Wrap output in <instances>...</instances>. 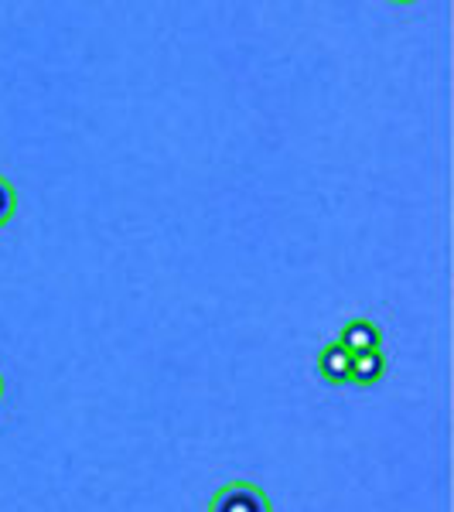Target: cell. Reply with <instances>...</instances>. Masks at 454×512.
Listing matches in <instances>:
<instances>
[{
    "label": "cell",
    "instance_id": "obj_1",
    "mask_svg": "<svg viewBox=\"0 0 454 512\" xmlns=\"http://www.w3.org/2000/svg\"><path fill=\"white\" fill-rule=\"evenodd\" d=\"M209 512H274L267 492L250 482H229L212 495Z\"/></svg>",
    "mask_w": 454,
    "mask_h": 512
},
{
    "label": "cell",
    "instance_id": "obj_2",
    "mask_svg": "<svg viewBox=\"0 0 454 512\" xmlns=\"http://www.w3.org/2000/svg\"><path fill=\"white\" fill-rule=\"evenodd\" d=\"M335 342L342 345V349L349 352V355L373 352V349H379V328L373 325V321L356 318V321H349V325L342 328V335H338Z\"/></svg>",
    "mask_w": 454,
    "mask_h": 512
},
{
    "label": "cell",
    "instance_id": "obj_3",
    "mask_svg": "<svg viewBox=\"0 0 454 512\" xmlns=\"http://www.w3.org/2000/svg\"><path fill=\"white\" fill-rule=\"evenodd\" d=\"M383 373H386V359H383V352H379V349L352 355L349 383H356V386H376L379 379H383Z\"/></svg>",
    "mask_w": 454,
    "mask_h": 512
},
{
    "label": "cell",
    "instance_id": "obj_4",
    "mask_svg": "<svg viewBox=\"0 0 454 512\" xmlns=\"http://www.w3.org/2000/svg\"><path fill=\"white\" fill-rule=\"evenodd\" d=\"M349 366H352V355L345 352L338 342H328L325 349H321L318 369L328 383H349Z\"/></svg>",
    "mask_w": 454,
    "mask_h": 512
},
{
    "label": "cell",
    "instance_id": "obj_5",
    "mask_svg": "<svg viewBox=\"0 0 454 512\" xmlns=\"http://www.w3.org/2000/svg\"><path fill=\"white\" fill-rule=\"evenodd\" d=\"M14 188H11V181H7L4 175H0V229L7 226V222L14 219Z\"/></svg>",
    "mask_w": 454,
    "mask_h": 512
},
{
    "label": "cell",
    "instance_id": "obj_6",
    "mask_svg": "<svg viewBox=\"0 0 454 512\" xmlns=\"http://www.w3.org/2000/svg\"><path fill=\"white\" fill-rule=\"evenodd\" d=\"M0 396H4V379H0Z\"/></svg>",
    "mask_w": 454,
    "mask_h": 512
}]
</instances>
